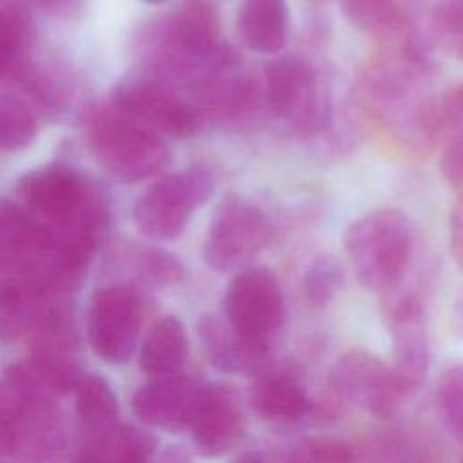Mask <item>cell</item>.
<instances>
[{"instance_id":"6da1fadb","label":"cell","mask_w":463,"mask_h":463,"mask_svg":"<svg viewBox=\"0 0 463 463\" xmlns=\"http://www.w3.org/2000/svg\"><path fill=\"white\" fill-rule=\"evenodd\" d=\"M425 61L402 54L400 61H382L360 80L358 107L402 145L423 150L441 134L439 101L421 87Z\"/></svg>"},{"instance_id":"7a4b0ae2","label":"cell","mask_w":463,"mask_h":463,"mask_svg":"<svg viewBox=\"0 0 463 463\" xmlns=\"http://www.w3.org/2000/svg\"><path fill=\"white\" fill-rule=\"evenodd\" d=\"M344 248L358 282L383 293L405 280L414 257V230L403 212L378 208L349 224Z\"/></svg>"},{"instance_id":"3957f363","label":"cell","mask_w":463,"mask_h":463,"mask_svg":"<svg viewBox=\"0 0 463 463\" xmlns=\"http://www.w3.org/2000/svg\"><path fill=\"white\" fill-rule=\"evenodd\" d=\"M260 90L269 114L286 121L297 137L313 139L331 128V101L307 58L293 52L273 58L264 69Z\"/></svg>"},{"instance_id":"277c9868","label":"cell","mask_w":463,"mask_h":463,"mask_svg":"<svg viewBox=\"0 0 463 463\" xmlns=\"http://www.w3.org/2000/svg\"><path fill=\"white\" fill-rule=\"evenodd\" d=\"M90 143L99 165L121 183L150 177L168 159L161 136L119 109L103 112L92 121Z\"/></svg>"},{"instance_id":"5b68a950","label":"cell","mask_w":463,"mask_h":463,"mask_svg":"<svg viewBox=\"0 0 463 463\" xmlns=\"http://www.w3.org/2000/svg\"><path fill=\"white\" fill-rule=\"evenodd\" d=\"M215 179L201 166L170 174L156 181L134 204V222L152 241L179 237L192 213L213 194Z\"/></svg>"},{"instance_id":"8992f818","label":"cell","mask_w":463,"mask_h":463,"mask_svg":"<svg viewBox=\"0 0 463 463\" xmlns=\"http://www.w3.org/2000/svg\"><path fill=\"white\" fill-rule=\"evenodd\" d=\"M273 237L268 213L251 199L228 195L219 204L204 241V260L215 271H237L255 259Z\"/></svg>"},{"instance_id":"52a82bcc","label":"cell","mask_w":463,"mask_h":463,"mask_svg":"<svg viewBox=\"0 0 463 463\" xmlns=\"http://www.w3.org/2000/svg\"><path fill=\"white\" fill-rule=\"evenodd\" d=\"M383 313L392 344L391 369L409 398L423 385L430 360L423 300L416 289L400 282L383 291Z\"/></svg>"},{"instance_id":"ba28073f","label":"cell","mask_w":463,"mask_h":463,"mask_svg":"<svg viewBox=\"0 0 463 463\" xmlns=\"http://www.w3.org/2000/svg\"><path fill=\"white\" fill-rule=\"evenodd\" d=\"M329 391L336 402L354 405L378 420L394 418L407 400L391 365L364 349H351L333 364Z\"/></svg>"},{"instance_id":"9c48e42d","label":"cell","mask_w":463,"mask_h":463,"mask_svg":"<svg viewBox=\"0 0 463 463\" xmlns=\"http://www.w3.org/2000/svg\"><path fill=\"white\" fill-rule=\"evenodd\" d=\"M222 315L239 331L271 347L286 320L284 295L275 273L262 266L239 269L228 282Z\"/></svg>"},{"instance_id":"30bf717a","label":"cell","mask_w":463,"mask_h":463,"mask_svg":"<svg viewBox=\"0 0 463 463\" xmlns=\"http://www.w3.org/2000/svg\"><path fill=\"white\" fill-rule=\"evenodd\" d=\"M52 389L33 365H13L0 378V452L18 449L29 436H40L51 416Z\"/></svg>"},{"instance_id":"8fae6325","label":"cell","mask_w":463,"mask_h":463,"mask_svg":"<svg viewBox=\"0 0 463 463\" xmlns=\"http://www.w3.org/2000/svg\"><path fill=\"white\" fill-rule=\"evenodd\" d=\"M141 304L127 284H114L96 293L89 311V336L96 354L107 362H125L137 340Z\"/></svg>"},{"instance_id":"7c38bea8","label":"cell","mask_w":463,"mask_h":463,"mask_svg":"<svg viewBox=\"0 0 463 463\" xmlns=\"http://www.w3.org/2000/svg\"><path fill=\"white\" fill-rule=\"evenodd\" d=\"M246 402L259 418L269 423L293 425L317 416V405L307 392L304 374L291 362H268L253 374Z\"/></svg>"},{"instance_id":"4fadbf2b","label":"cell","mask_w":463,"mask_h":463,"mask_svg":"<svg viewBox=\"0 0 463 463\" xmlns=\"http://www.w3.org/2000/svg\"><path fill=\"white\" fill-rule=\"evenodd\" d=\"M20 195L40 226L65 224L87 215L89 195L83 179L69 168L47 166L29 172L20 183Z\"/></svg>"},{"instance_id":"5bb4252c","label":"cell","mask_w":463,"mask_h":463,"mask_svg":"<svg viewBox=\"0 0 463 463\" xmlns=\"http://www.w3.org/2000/svg\"><path fill=\"white\" fill-rule=\"evenodd\" d=\"M121 112L145 127L172 137H188L199 128L201 116L168 87L156 81H130L116 94Z\"/></svg>"},{"instance_id":"9a60e30c","label":"cell","mask_w":463,"mask_h":463,"mask_svg":"<svg viewBox=\"0 0 463 463\" xmlns=\"http://www.w3.org/2000/svg\"><path fill=\"white\" fill-rule=\"evenodd\" d=\"M244 427V409L235 387L222 382L201 385L188 429L204 454H222L233 449Z\"/></svg>"},{"instance_id":"2e32d148","label":"cell","mask_w":463,"mask_h":463,"mask_svg":"<svg viewBox=\"0 0 463 463\" xmlns=\"http://www.w3.org/2000/svg\"><path fill=\"white\" fill-rule=\"evenodd\" d=\"M197 335L210 364L221 373L251 378L269 362L271 347L239 331L224 315H203Z\"/></svg>"},{"instance_id":"e0dca14e","label":"cell","mask_w":463,"mask_h":463,"mask_svg":"<svg viewBox=\"0 0 463 463\" xmlns=\"http://www.w3.org/2000/svg\"><path fill=\"white\" fill-rule=\"evenodd\" d=\"M201 383L179 374H157L141 385L132 400L136 416L152 427L188 429Z\"/></svg>"},{"instance_id":"ac0fdd59","label":"cell","mask_w":463,"mask_h":463,"mask_svg":"<svg viewBox=\"0 0 463 463\" xmlns=\"http://www.w3.org/2000/svg\"><path fill=\"white\" fill-rule=\"evenodd\" d=\"M42 232L34 219L0 199V275H27L40 253Z\"/></svg>"},{"instance_id":"d6986e66","label":"cell","mask_w":463,"mask_h":463,"mask_svg":"<svg viewBox=\"0 0 463 463\" xmlns=\"http://www.w3.org/2000/svg\"><path fill=\"white\" fill-rule=\"evenodd\" d=\"M289 7L286 0H242L237 31L242 43L259 54H275L289 38Z\"/></svg>"},{"instance_id":"ffe728a7","label":"cell","mask_w":463,"mask_h":463,"mask_svg":"<svg viewBox=\"0 0 463 463\" xmlns=\"http://www.w3.org/2000/svg\"><path fill=\"white\" fill-rule=\"evenodd\" d=\"M43 289L34 280L13 275L0 280V342H11L36 327L49 307H43Z\"/></svg>"},{"instance_id":"44dd1931","label":"cell","mask_w":463,"mask_h":463,"mask_svg":"<svg viewBox=\"0 0 463 463\" xmlns=\"http://www.w3.org/2000/svg\"><path fill=\"white\" fill-rule=\"evenodd\" d=\"M188 354V336L177 317L159 318L148 331L141 353L139 367L150 374L177 373Z\"/></svg>"},{"instance_id":"7402d4cb","label":"cell","mask_w":463,"mask_h":463,"mask_svg":"<svg viewBox=\"0 0 463 463\" xmlns=\"http://www.w3.org/2000/svg\"><path fill=\"white\" fill-rule=\"evenodd\" d=\"M439 136H445L439 172L450 186L459 188L463 186V83L439 101Z\"/></svg>"},{"instance_id":"603a6c76","label":"cell","mask_w":463,"mask_h":463,"mask_svg":"<svg viewBox=\"0 0 463 463\" xmlns=\"http://www.w3.org/2000/svg\"><path fill=\"white\" fill-rule=\"evenodd\" d=\"M156 445V438L148 432L114 423L107 430L89 436L85 458L103 461H143L154 454Z\"/></svg>"},{"instance_id":"cb8c5ba5","label":"cell","mask_w":463,"mask_h":463,"mask_svg":"<svg viewBox=\"0 0 463 463\" xmlns=\"http://www.w3.org/2000/svg\"><path fill=\"white\" fill-rule=\"evenodd\" d=\"M344 16L367 33L387 38H409L405 18L394 0H338Z\"/></svg>"},{"instance_id":"d4e9b609","label":"cell","mask_w":463,"mask_h":463,"mask_svg":"<svg viewBox=\"0 0 463 463\" xmlns=\"http://www.w3.org/2000/svg\"><path fill=\"white\" fill-rule=\"evenodd\" d=\"M78 414L89 436H96L116 423L118 400L110 385L99 376H87L78 382Z\"/></svg>"},{"instance_id":"484cf974","label":"cell","mask_w":463,"mask_h":463,"mask_svg":"<svg viewBox=\"0 0 463 463\" xmlns=\"http://www.w3.org/2000/svg\"><path fill=\"white\" fill-rule=\"evenodd\" d=\"M434 407L445 430L463 443V364H452L439 374Z\"/></svg>"},{"instance_id":"4316f807","label":"cell","mask_w":463,"mask_h":463,"mask_svg":"<svg viewBox=\"0 0 463 463\" xmlns=\"http://www.w3.org/2000/svg\"><path fill=\"white\" fill-rule=\"evenodd\" d=\"M344 268L335 255H317L306 268L302 277V291L309 306H327L344 288Z\"/></svg>"},{"instance_id":"83f0119b","label":"cell","mask_w":463,"mask_h":463,"mask_svg":"<svg viewBox=\"0 0 463 463\" xmlns=\"http://www.w3.org/2000/svg\"><path fill=\"white\" fill-rule=\"evenodd\" d=\"M36 130L31 109L16 96L0 92V148L20 150L33 141Z\"/></svg>"},{"instance_id":"f1b7e54d","label":"cell","mask_w":463,"mask_h":463,"mask_svg":"<svg viewBox=\"0 0 463 463\" xmlns=\"http://www.w3.org/2000/svg\"><path fill=\"white\" fill-rule=\"evenodd\" d=\"M430 31L449 56L463 61V0H438L430 14Z\"/></svg>"},{"instance_id":"f546056e","label":"cell","mask_w":463,"mask_h":463,"mask_svg":"<svg viewBox=\"0 0 463 463\" xmlns=\"http://www.w3.org/2000/svg\"><path fill=\"white\" fill-rule=\"evenodd\" d=\"M356 458V450L344 439L336 438H304L284 450L273 454V461H351Z\"/></svg>"},{"instance_id":"4dcf8cb0","label":"cell","mask_w":463,"mask_h":463,"mask_svg":"<svg viewBox=\"0 0 463 463\" xmlns=\"http://www.w3.org/2000/svg\"><path fill=\"white\" fill-rule=\"evenodd\" d=\"M22 47L20 22L7 11L0 9V76L13 65Z\"/></svg>"},{"instance_id":"1f68e13d","label":"cell","mask_w":463,"mask_h":463,"mask_svg":"<svg viewBox=\"0 0 463 463\" xmlns=\"http://www.w3.org/2000/svg\"><path fill=\"white\" fill-rule=\"evenodd\" d=\"M449 248L454 262L463 269V194L456 197L449 212Z\"/></svg>"},{"instance_id":"d6a6232c","label":"cell","mask_w":463,"mask_h":463,"mask_svg":"<svg viewBox=\"0 0 463 463\" xmlns=\"http://www.w3.org/2000/svg\"><path fill=\"white\" fill-rule=\"evenodd\" d=\"M452 322H454V329L458 331V335L463 336V291H461L459 297L454 300Z\"/></svg>"},{"instance_id":"836d02e7","label":"cell","mask_w":463,"mask_h":463,"mask_svg":"<svg viewBox=\"0 0 463 463\" xmlns=\"http://www.w3.org/2000/svg\"><path fill=\"white\" fill-rule=\"evenodd\" d=\"M145 2H150V4H163V2H166V0H145Z\"/></svg>"}]
</instances>
